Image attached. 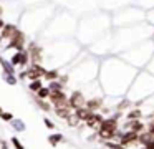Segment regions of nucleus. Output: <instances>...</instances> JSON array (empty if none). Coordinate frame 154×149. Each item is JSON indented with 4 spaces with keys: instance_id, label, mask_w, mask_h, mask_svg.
<instances>
[{
    "instance_id": "1",
    "label": "nucleus",
    "mask_w": 154,
    "mask_h": 149,
    "mask_svg": "<svg viewBox=\"0 0 154 149\" xmlns=\"http://www.w3.org/2000/svg\"><path fill=\"white\" fill-rule=\"evenodd\" d=\"M116 132H118V121H116V118L103 119V123H101L100 128H98V134H100V138L106 139V141H109L111 138H114Z\"/></svg>"
},
{
    "instance_id": "2",
    "label": "nucleus",
    "mask_w": 154,
    "mask_h": 149,
    "mask_svg": "<svg viewBox=\"0 0 154 149\" xmlns=\"http://www.w3.org/2000/svg\"><path fill=\"white\" fill-rule=\"evenodd\" d=\"M70 106L76 111V109H80V108H83V106H86V101H85V98H83V95H81L80 91H75L73 95L70 96Z\"/></svg>"
},
{
    "instance_id": "3",
    "label": "nucleus",
    "mask_w": 154,
    "mask_h": 149,
    "mask_svg": "<svg viewBox=\"0 0 154 149\" xmlns=\"http://www.w3.org/2000/svg\"><path fill=\"white\" fill-rule=\"evenodd\" d=\"M134 141H139V132H136V131H126L123 136H121V141H119V144H123V146H126V144H131V142H134Z\"/></svg>"
},
{
    "instance_id": "4",
    "label": "nucleus",
    "mask_w": 154,
    "mask_h": 149,
    "mask_svg": "<svg viewBox=\"0 0 154 149\" xmlns=\"http://www.w3.org/2000/svg\"><path fill=\"white\" fill-rule=\"evenodd\" d=\"M28 55H30L28 51H18L17 55L14 56L12 63H14V65H27V61H28Z\"/></svg>"
},
{
    "instance_id": "5",
    "label": "nucleus",
    "mask_w": 154,
    "mask_h": 149,
    "mask_svg": "<svg viewBox=\"0 0 154 149\" xmlns=\"http://www.w3.org/2000/svg\"><path fill=\"white\" fill-rule=\"evenodd\" d=\"M101 123H103V116H101V114H96V113L93 111V113H91V116L88 118L86 124H88V126H91V128H96V126L100 128Z\"/></svg>"
},
{
    "instance_id": "6",
    "label": "nucleus",
    "mask_w": 154,
    "mask_h": 149,
    "mask_svg": "<svg viewBox=\"0 0 154 149\" xmlns=\"http://www.w3.org/2000/svg\"><path fill=\"white\" fill-rule=\"evenodd\" d=\"M18 33V30L15 28L14 25H5L4 26V30H2V38H8V40H12L15 35Z\"/></svg>"
},
{
    "instance_id": "7",
    "label": "nucleus",
    "mask_w": 154,
    "mask_h": 149,
    "mask_svg": "<svg viewBox=\"0 0 154 149\" xmlns=\"http://www.w3.org/2000/svg\"><path fill=\"white\" fill-rule=\"evenodd\" d=\"M91 113H93V111H90V109H88L86 106H83V108L76 109V113H75V114H76L78 118H80V121H85V123H86V121H88V118L91 116Z\"/></svg>"
},
{
    "instance_id": "8",
    "label": "nucleus",
    "mask_w": 154,
    "mask_h": 149,
    "mask_svg": "<svg viewBox=\"0 0 154 149\" xmlns=\"http://www.w3.org/2000/svg\"><path fill=\"white\" fill-rule=\"evenodd\" d=\"M101 106H103V101H101L100 98L98 99H90V101H86V108L90 109V111H96V109H100Z\"/></svg>"
},
{
    "instance_id": "9",
    "label": "nucleus",
    "mask_w": 154,
    "mask_h": 149,
    "mask_svg": "<svg viewBox=\"0 0 154 149\" xmlns=\"http://www.w3.org/2000/svg\"><path fill=\"white\" fill-rule=\"evenodd\" d=\"M152 139H154V134H151L149 131H146V132H143V134H139V142L144 146V147H146V146L149 144Z\"/></svg>"
},
{
    "instance_id": "10",
    "label": "nucleus",
    "mask_w": 154,
    "mask_h": 149,
    "mask_svg": "<svg viewBox=\"0 0 154 149\" xmlns=\"http://www.w3.org/2000/svg\"><path fill=\"white\" fill-rule=\"evenodd\" d=\"M129 129H131V131H136V132H141L144 129V126H143V123H141L139 119H136V121H131L129 123Z\"/></svg>"
},
{
    "instance_id": "11",
    "label": "nucleus",
    "mask_w": 154,
    "mask_h": 149,
    "mask_svg": "<svg viewBox=\"0 0 154 149\" xmlns=\"http://www.w3.org/2000/svg\"><path fill=\"white\" fill-rule=\"evenodd\" d=\"M40 51H42V50L38 48V46H35V45L30 46V51H28V53H30V56L33 58V61H38V60H40Z\"/></svg>"
},
{
    "instance_id": "12",
    "label": "nucleus",
    "mask_w": 154,
    "mask_h": 149,
    "mask_svg": "<svg viewBox=\"0 0 154 149\" xmlns=\"http://www.w3.org/2000/svg\"><path fill=\"white\" fill-rule=\"evenodd\" d=\"M50 93H51L50 88H40L37 91V95L40 96V98H50Z\"/></svg>"
},
{
    "instance_id": "13",
    "label": "nucleus",
    "mask_w": 154,
    "mask_h": 149,
    "mask_svg": "<svg viewBox=\"0 0 154 149\" xmlns=\"http://www.w3.org/2000/svg\"><path fill=\"white\" fill-rule=\"evenodd\" d=\"M128 118H129L131 121H136V119L141 118V111H139V109H133V111L128 114Z\"/></svg>"
},
{
    "instance_id": "14",
    "label": "nucleus",
    "mask_w": 154,
    "mask_h": 149,
    "mask_svg": "<svg viewBox=\"0 0 154 149\" xmlns=\"http://www.w3.org/2000/svg\"><path fill=\"white\" fill-rule=\"evenodd\" d=\"M61 139H63V136H61V134H53V136H50V138H48V141H50L53 146H57Z\"/></svg>"
},
{
    "instance_id": "15",
    "label": "nucleus",
    "mask_w": 154,
    "mask_h": 149,
    "mask_svg": "<svg viewBox=\"0 0 154 149\" xmlns=\"http://www.w3.org/2000/svg\"><path fill=\"white\" fill-rule=\"evenodd\" d=\"M40 88H42V83L38 81V79H33V83L30 85V89H32V91H38Z\"/></svg>"
},
{
    "instance_id": "16",
    "label": "nucleus",
    "mask_w": 154,
    "mask_h": 149,
    "mask_svg": "<svg viewBox=\"0 0 154 149\" xmlns=\"http://www.w3.org/2000/svg\"><path fill=\"white\" fill-rule=\"evenodd\" d=\"M45 78H47V79H51V81H53V79L58 78V73H57V71H47V73H45Z\"/></svg>"
},
{
    "instance_id": "17",
    "label": "nucleus",
    "mask_w": 154,
    "mask_h": 149,
    "mask_svg": "<svg viewBox=\"0 0 154 149\" xmlns=\"http://www.w3.org/2000/svg\"><path fill=\"white\" fill-rule=\"evenodd\" d=\"M50 91H61V85H60V83H57V81H53L50 85Z\"/></svg>"
},
{
    "instance_id": "18",
    "label": "nucleus",
    "mask_w": 154,
    "mask_h": 149,
    "mask_svg": "<svg viewBox=\"0 0 154 149\" xmlns=\"http://www.w3.org/2000/svg\"><path fill=\"white\" fill-rule=\"evenodd\" d=\"M12 142H14V146H15L17 149H23V146H22L20 142H18V139H17V138H14V139H12Z\"/></svg>"
},
{
    "instance_id": "19",
    "label": "nucleus",
    "mask_w": 154,
    "mask_h": 149,
    "mask_svg": "<svg viewBox=\"0 0 154 149\" xmlns=\"http://www.w3.org/2000/svg\"><path fill=\"white\" fill-rule=\"evenodd\" d=\"M38 104H40V108H43L45 111H48V109H50V106H48L47 103H43V101H38Z\"/></svg>"
},
{
    "instance_id": "20",
    "label": "nucleus",
    "mask_w": 154,
    "mask_h": 149,
    "mask_svg": "<svg viewBox=\"0 0 154 149\" xmlns=\"http://www.w3.org/2000/svg\"><path fill=\"white\" fill-rule=\"evenodd\" d=\"M2 118H4L5 121H10V119H12V114H8V113H2Z\"/></svg>"
},
{
    "instance_id": "21",
    "label": "nucleus",
    "mask_w": 154,
    "mask_h": 149,
    "mask_svg": "<svg viewBox=\"0 0 154 149\" xmlns=\"http://www.w3.org/2000/svg\"><path fill=\"white\" fill-rule=\"evenodd\" d=\"M147 131H149L151 134H154V121H152V123H151V124H149V129H147Z\"/></svg>"
},
{
    "instance_id": "22",
    "label": "nucleus",
    "mask_w": 154,
    "mask_h": 149,
    "mask_svg": "<svg viewBox=\"0 0 154 149\" xmlns=\"http://www.w3.org/2000/svg\"><path fill=\"white\" fill-rule=\"evenodd\" d=\"M45 124H47L48 128H53V123H51V121H48V119H45Z\"/></svg>"
},
{
    "instance_id": "23",
    "label": "nucleus",
    "mask_w": 154,
    "mask_h": 149,
    "mask_svg": "<svg viewBox=\"0 0 154 149\" xmlns=\"http://www.w3.org/2000/svg\"><path fill=\"white\" fill-rule=\"evenodd\" d=\"M4 26H5V25H4V22H2V20H0V32H2V30H4Z\"/></svg>"
},
{
    "instance_id": "24",
    "label": "nucleus",
    "mask_w": 154,
    "mask_h": 149,
    "mask_svg": "<svg viewBox=\"0 0 154 149\" xmlns=\"http://www.w3.org/2000/svg\"><path fill=\"white\" fill-rule=\"evenodd\" d=\"M116 149H124V147H123V144H119V146H118Z\"/></svg>"
},
{
    "instance_id": "25",
    "label": "nucleus",
    "mask_w": 154,
    "mask_h": 149,
    "mask_svg": "<svg viewBox=\"0 0 154 149\" xmlns=\"http://www.w3.org/2000/svg\"><path fill=\"white\" fill-rule=\"evenodd\" d=\"M0 12H2V10H0Z\"/></svg>"
},
{
    "instance_id": "26",
    "label": "nucleus",
    "mask_w": 154,
    "mask_h": 149,
    "mask_svg": "<svg viewBox=\"0 0 154 149\" xmlns=\"http://www.w3.org/2000/svg\"><path fill=\"white\" fill-rule=\"evenodd\" d=\"M144 149H146V147H144Z\"/></svg>"
}]
</instances>
